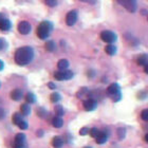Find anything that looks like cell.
<instances>
[{
  "label": "cell",
  "mask_w": 148,
  "mask_h": 148,
  "mask_svg": "<svg viewBox=\"0 0 148 148\" xmlns=\"http://www.w3.org/2000/svg\"><path fill=\"white\" fill-rule=\"evenodd\" d=\"M55 79L57 80H68L73 77V72L70 70H59L54 74Z\"/></svg>",
  "instance_id": "6"
},
{
  "label": "cell",
  "mask_w": 148,
  "mask_h": 148,
  "mask_svg": "<svg viewBox=\"0 0 148 148\" xmlns=\"http://www.w3.org/2000/svg\"><path fill=\"white\" fill-rule=\"evenodd\" d=\"M31 31V25L28 21H20L18 25V32L22 35H28Z\"/></svg>",
  "instance_id": "8"
},
{
  "label": "cell",
  "mask_w": 148,
  "mask_h": 148,
  "mask_svg": "<svg viewBox=\"0 0 148 148\" xmlns=\"http://www.w3.org/2000/svg\"><path fill=\"white\" fill-rule=\"evenodd\" d=\"M4 48V41L2 39H0V50H2Z\"/></svg>",
  "instance_id": "34"
},
{
  "label": "cell",
  "mask_w": 148,
  "mask_h": 148,
  "mask_svg": "<svg viewBox=\"0 0 148 148\" xmlns=\"http://www.w3.org/2000/svg\"><path fill=\"white\" fill-rule=\"evenodd\" d=\"M17 126L20 128V129L22 130H25V129H28V123L27 122H25V121H22V122H20V123L17 125Z\"/></svg>",
  "instance_id": "28"
},
{
  "label": "cell",
  "mask_w": 148,
  "mask_h": 148,
  "mask_svg": "<svg viewBox=\"0 0 148 148\" xmlns=\"http://www.w3.org/2000/svg\"><path fill=\"white\" fill-rule=\"evenodd\" d=\"M84 148H92V147H90V146H86V147H84Z\"/></svg>",
  "instance_id": "40"
},
{
  "label": "cell",
  "mask_w": 148,
  "mask_h": 148,
  "mask_svg": "<svg viewBox=\"0 0 148 148\" xmlns=\"http://www.w3.org/2000/svg\"><path fill=\"white\" fill-rule=\"evenodd\" d=\"M107 93L114 102H119L121 97H122V95H121V88L119 86V84H111L110 86L107 88Z\"/></svg>",
  "instance_id": "3"
},
{
  "label": "cell",
  "mask_w": 148,
  "mask_h": 148,
  "mask_svg": "<svg viewBox=\"0 0 148 148\" xmlns=\"http://www.w3.org/2000/svg\"><path fill=\"white\" fill-rule=\"evenodd\" d=\"M23 96V93L20 89H15L13 90L12 93H11V97H12L14 101H20Z\"/></svg>",
  "instance_id": "12"
},
{
  "label": "cell",
  "mask_w": 148,
  "mask_h": 148,
  "mask_svg": "<svg viewBox=\"0 0 148 148\" xmlns=\"http://www.w3.org/2000/svg\"><path fill=\"white\" fill-rule=\"evenodd\" d=\"M13 147L14 148H25V142H19V141H15L14 144H13Z\"/></svg>",
  "instance_id": "25"
},
{
  "label": "cell",
  "mask_w": 148,
  "mask_h": 148,
  "mask_svg": "<svg viewBox=\"0 0 148 148\" xmlns=\"http://www.w3.org/2000/svg\"><path fill=\"white\" fill-rule=\"evenodd\" d=\"M46 49L47 51H49V52H53L54 50H55V43H54V41H52V40H50V41H47L46 42Z\"/></svg>",
  "instance_id": "19"
},
{
  "label": "cell",
  "mask_w": 148,
  "mask_h": 148,
  "mask_svg": "<svg viewBox=\"0 0 148 148\" xmlns=\"http://www.w3.org/2000/svg\"><path fill=\"white\" fill-rule=\"evenodd\" d=\"M57 68L59 70H68L69 68V62L67 59H60L57 64Z\"/></svg>",
  "instance_id": "15"
},
{
  "label": "cell",
  "mask_w": 148,
  "mask_h": 148,
  "mask_svg": "<svg viewBox=\"0 0 148 148\" xmlns=\"http://www.w3.org/2000/svg\"><path fill=\"white\" fill-rule=\"evenodd\" d=\"M116 38H117L116 34L113 33L112 31H108V30H106V31H103L102 33H101V39H102L103 41L107 42L108 45L115 42Z\"/></svg>",
  "instance_id": "5"
},
{
  "label": "cell",
  "mask_w": 148,
  "mask_h": 148,
  "mask_svg": "<svg viewBox=\"0 0 148 148\" xmlns=\"http://www.w3.org/2000/svg\"><path fill=\"white\" fill-rule=\"evenodd\" d=\"M105 52L107 53L108 55L112 56V55H114V54L116 53V48H115V46H113L112 43H110V45H108V46H106Z\"/></svg>",
  "instance_id": "17"
},
{
  "label": "cell",
  "mask_w": 148,
  "mask_h": 148,
  "mask_svg": "<svg viewBox=\"0 0 148 148\" xmlns=\"http://www.w3.org/2000/svg\"><path fill=\"white\" fill-rule=\"evenodd\" d=\"M60 99H62V96H60V94L59 93H52L51 94V96H50V99H51V102L52 103H58L59 101H60Z\"/></svg>",
  "instance_id": "20"
},
{
  "label": "cell",
  "mask_w": 148,
  "mask_h": 148,
  "mask_svg": "<svg viewBox=\"0 0 148 148\" xmlns=\"http://www.w3.org/2000/svg\"><path fill=\"white\" fill-rule=\"evenodd\" d=\"M116 2L124 6L129 13H134L138 10L136 0H116Z\"/></svg>",
  "instance_id": "4"
},
{
  "label": "cell",
  "mask_w": 148,
  "mask_h": 148,
  "mask_svg": "<svg viewBox=\"0 0 148 148\" xmlns=\"http://www.w3.org/2000/svg\"><path fill=\"white\" fill-rule=\"evenodd\" d=\"M4 116H5V111L3 110L2 108H0V120H2Z\"/></svg>",
  "instance_id": "32"
},
{
  "label": "cell",
  "mask_w": 148,
  "mask_h": 148,
  "mask_svg": "<svg viewBox=\"0 0 148 148\" xmlns=\"http://www.w3.org/2000/svg\"><path fill=\"white\" fill-rule=\"evenodd\" d=\"M99 132H101V131H99L97 128H91V129H90V131H89L90 136H92V138H95V139L97 138V136L99 134Z\"/></svg>",
  "instance_id": "23"
},
{
  "label": "cell",
  "mask_w": 148,
  "mask_h": 148,
  "mask_svg": "<svg viewBox=\"0 0 148 148\" xmlns=\"http://www.w3.org/2000/svg\"><path fill=\"white\" fill-rule=\"evenodd\" d=\"M21 114L22 115H25V116H27V115H29L30 114V112H31V108H30V106L28 105V104H23V105L21 106Z\"/></svg>",
  "instance_id": "18"
},
{
  "label": "cell",
  "mask_w": 148,
  "mask_h": 148,
  "mask_svg": "<svg viewBox=\"0 0 148 148\" xmlns=\"http://www.w3.org/2000/svg\"><path fill=\"white\" fill-rule=\"evenodd\" d=\"M12 28V23L9 19H6L5 17L0 21V30L1 31H9L10 29Z\"/></svg>",
  "instance_id": "11"
},
{
  "label": "cell",
  "mask_w": 148,
  "mask_h": 148,
  "mask_svg": "<svg viewBox=\"0 0 148 148\" xmlns=\"http://www.w3.org/2000/svg\"><path fill=\"white\" fill-rule=\"evenodd\" d=\"M144 72H145L146 74H148V64L146 66H144Z\"/></svg>",
  "instance_id": "36"
},
{
  "label": "cell",
  "mask_w": 148,
  "mask_h": 148,
  "mask_svg": "<svg viewBox=\"0 0 148 148\" xmlns=\"http://www.w3.org/2000/svg\"><path fill=\"white\" fill-rule=\"evenodd\" d=\"M147 20H148V15H147Z\"/></svg>",
  "instance_id": "41"
},
{
  "label": "cell",
  "mask_w": 148,
  "mask_h": 148,
  "mask_svg": "<svg viewBox=\"0 0 148 148\" xmlns=\"http://www.w3.org/2000/svg\"><path fill=\"white\" fill-rule=\"evenodd\" d=\"M87 92H88V90H87L86 88H83L82 90H79V91H78V94H77V96H78V97H82V96H83L84 94H86Z\"/></svg>",
  "instance_id": "31"
},
{
  "label": "cell",
  "mask_w": 148,
  "mask_h": 148,
  "mask_svg": "<svg viewBox=\"0 0 148 148\" xmlns=\"http://www.w3.org/2000/svg\"><path fill=\"white\" fill-rule=\"evenodd\" d=\"M45 3H46L48 6H55L57 4V1L56 0H45Z\"/></svg>",
  "instance_id": "27"
},
{
  "label": "cell",
  "mask_w": 148,
  "mask_h": 148,
  "mask_svg": "<svg viewBox=\"0 0 148 148\" xmlns=\"http://www.w3.org/2000/svg\"><path fill=\"white\" fill-rule=\"evenodd\" d=\"M3 18H4V16H3L2 14H0V21H1V20H2Z\"/></svg>",
  "instance_id": "37"
},
{
  "label": "cell",
  "mask_w": 148,
  "mask_h": 148,
  "mask_svg": "<svg viewBox=\"0 0 148 148\" xmlns=\"http://www.w3.org/2000/svg\"><path fill=\"white\" fill-rule=\"evenodd\" d=\"M90 131V129L88 128V127H84L83 129H80L79 133H80V136H86V134H88Z\"/></svg>",
  "instance_id": "30"
},
{
  "label": "cell",
  "mask_w": 148,
  "mask_h": 148,
  "mask_svg": "<svg viewBox=\"0 0 148 148\" xmlns=\"http://www.w3.org/2000/svg\"><path fill=\"white\" fill-rule=\"evenodd\" d=\"M62 145H64V141L60 136H55L52 140V146L54 148H62Z\"/></svg>",
  "instance_id": "13"
},
{
  "label": "cell",
  "mask_w": 148,
  "mask_h": 148,
  "mask_svg": "<svg viewBox=\"0 0 148 148\" xmlns=\"http://www.w3.org/2000/svg\"><path fill=\"white\" fill-rule=\"evenodd\" d=\"M141 117H142L143 121L148 122V109H145V110L142 111V113H141Z\"/></svg>",
  "instance_id": "26"
},
{
  "label": "cell",
  "mask_w": 148,
  "mask_h": 148,
  "mask_svg": "<svg viewBox=\"0 0 148 148\" xmlns=\"http://www.w3.org/2000/svg\"><path fill=\"white\" fill-rule=\"evenodd\" d=\"M25 101H27L28 104H33V103L36 102V97H35V95L33 93L30 92V93H28V95L25 97Z\"/></svg>",
  "instance_id": "21"
},
{
  "label": "cell",
  "mask_w": 148,
  "mask_h": 148,
  "mask_svg": "<svg viewBox=\"0 0 148 148\" xmlns=\"http://www.w3.org/2000/svg\"><path fill=\"white\" fill-rule=\"evenodd\" d=\"M48 87H49L50 89H55V88H56L55 84H53V83H49V84H48Z\"/></svg>",
  "instance_id": "33"
},
{
  "label": "cell",
  "mask_w": 148,
  "mask_h": 148,
  "mask_svg": "<svg viewBox=\"0 0 148 148\" xmlns=\"http://www.w3.org/2000/svg\"><path fill=\"white\" fill-rule=\"evenodd\" d=\"M3 68H4V64H3V62L0 59V71H2Z\"/></svg>",
  "instance_id": "35"
},
{
  "label": "cell",
  "mask_w": 148,
  "mask_h": 148,
  "mask_svg": "<svg viewBox=\"0 0 148 148\" xmlns=\"http://www.w3.org/2000/svg\"><path fill=\"white\" fill-rule=\"evenodd\" d=\"M82 2H89V0H79Z\"/></svg>",
  "instance_id": "39"
},
{
  "label": "cell",
  "mask_w": 148,
  "mask_h": 148,
  "mask_svg": "<svg viewBox=\"0 0 148 148\" xmlns=\"http://www.w3.org/2000/svg\"><path fill=\"white\" fill-rule=\"evenodd\" d=\"M145 141L148 143V133H147V134H146V136H145Z\"/></svg>",
  "instance_id": "38"
},
{
  "label": "cell",
  "mask_w": 148,
  "mask_h": 148,
  "mask_svg": "<svg viewBox=\"0 0 148 148\" xmlns=\"http://www.w3.org/2000/svg\"><path fill=\"white\" fill-rule=\"evenodd\" d=\"M22 117H21V114L20 113H15L13 115V123L16 124V125H18L20 122H22Z\"/></svg>",
  "instance_id": "22"
},
{
  "label": "cell",
  "mask_w": 148,
  "mask_h": 148,
  "mask_svg": "<svg viewBox=\"0 0 148 148\" xmlns=\"http://www.w3.org/2000/svg\"><path fill=\"white\" fill-rule=\"evenodd\" d=\"M77 21V13L76 11H70L66 16V23L69 27L75 25V22Z\"/></svg>",
  "instance_id": "7"
},
{
  "label": "cell",
  "mask_w": 148,
  "mask_h": 148,
  "mask_svg": "<svg viewBox=\"0 0 148 148\" xmlns=\"http://www.w3.org/2000/svg\"><path fill=\"white\" fill-rule=\"evenodd\" d=\"M108 133L106 132V131H101L99 132V134L97 136V138H96V142H97V144H105L107 141H108Z\"/></svg>",
  "instance_id": "10"
},
{
  "label": "cell",
  "mask_w": 148,
  "mask_h": 148,
  "mask_svg": "<svg viewBox=\"0 0 148 148\" xmlns=\"http://www.w3.org/2000/svg\"><path fill=\"white\" fill-rule=\"evenodd\" d=\"M52 125L55 127V128H60V127L64 125V120L62 119V116H58V115H57V116L54 117L52 120Z\"/></svg>",
  "instance_id": "14"
},
{
  "label": "cell",
  "mask_w": 148,
  "mask_h": 148,
  "mask_svg": "<svg viewBox=\"0 0 148 148\" xmlns=\"http://www.w3.org/2000/svg\"><path fill=\"white\" fill-rule=\"evenodd\" d=\"M0 85H1V84H0Z\"/></svg>",
  "instance_id": "42"
},
{
  "label": "cell",
  "mask_w": 148,
  "mask_h": 148,
  "mask_svg": "<svg viewBox=\"0 0 148 148\" xmlns=\"http://www.w3.org/2000/svg\"><path fill=\"white\" fill-rule=\"evenodd\" d=\"M15 141H19V142H25V134H23V133H18V134H16Z\"/></svg>",
  "instance_id": "24"
},
{
  "label": "cell",
  "mask_w": 148,
  "mask_h": 148,
  "mask_svg": "<svg viewBox=\"0 0 148 148\" xmlns=\"http://www.w3.org/2000/svg\"><path fill=\"white\" fill-rule=\"evenodd\" d=\"M55 111L56 113H57V115L58 116H62V115H64V109H62V106H57L55 108Z\"/></svg>",
  "instance_id": "29"
},
{
  "label": "cell",
  "mask_w": 148,
  "mask_h": 148,
  "mask_svg": "<svg viewBox=\"0 0 148 148\" xmlns=\"http://www.w3.org/2000/svg\"><path fill=\"white\" fill-rule=\"evenodd\" d=\"M53 25L50 21H42L40 22L38 28L36 30L37 36L39 37L40 39H47L50 35V32L52 31Z\"/></svg>",
  "instance_id": "2"
},
{
  "label": "cell",
  "mask_w": 148,
  "mask_h": 148,
  "mask_svg": "<svg viewBox=\"0 0 148 148\" xmlns=\"http://www.w3.org/2000/svg\"><path fill=\"white\" fill-rule=\"evenodd\" d=\"M34 58V51L31 47H21L16 50L14 59L17 65L19 66H27L33 60Z\"/></svg>",
  "instance_id": "1"
},
{
  "label": "cell",
  "mask_w": 148,
  "mask_h": 148,
  "mask_svg": "<svg viewBox=\"0 0 148 148\" xmlns=\"http://www.w3.org/2000/svg\"><path fill=\"white\" fill-rule=\"evenodd\" d=\"M138 65L140 66H146L148 64V55L146 54H142V55H140L138 57Z\"/></svg>",
  "instance_id": "16"
},
{
  "label": "cell",
  "mask_w": 148,
  "mask_h": 148,
  "mask_svg": "<svg viewBox=\"0 0 148 148\" xmlns=\"http://www.w3.org/2000/svg\"><path fill=\"white\" fill-rule=\"evenodd\" d=\"M84 108L85 110L87 111H92L96 108V106H97V103L94 99H86V101H84Z\"/></svg>",
  "instance_id": "9"
}]
</instances>
